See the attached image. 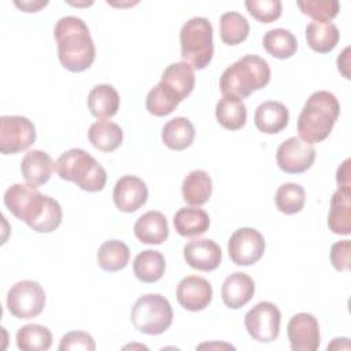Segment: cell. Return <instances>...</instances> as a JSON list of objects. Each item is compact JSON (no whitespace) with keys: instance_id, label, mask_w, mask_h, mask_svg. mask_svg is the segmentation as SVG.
I'll use <instances>...</instances> for the list:
<instances>
[{"instance_id":"6da1fadb","label":"cell","mask_w":351,"mask_h":351,"mask_svg":"<svg viewBox=\"0 0 351 351\" xmlns=\"http://www.w3.org/2000/svg\"><path fill=\"white\" fill-rule=\"evenodd\" d=\"M4 204L18 219L38 233H51L62 222L60 204L27 184L8 186L4 192Z\"/></svg>"},{"instance_id":"7a4b0ae2","label":"cell","mask_w":351,"mask_h":351,"mask_svg":"<svg viewBox=\"0 0 351 351\" xmlns=\"http://www.w3.org/2000/svg\"><path fill=\"white\" fill-rule=\"evenodd\" d=\"M58 44V58L64 69L80 73L92 66L96 48L86 23L74 15L60 18L53 29Z\"/></svg>"},{"instance_id":"3957f363","label":"cell","mask_w":351,"mask_h":351,"mask_svg":"<svg viewBox=\"0 0 351 351\" xmlns=\"http://www.w3.org/2000/svg\"><path fill=\"white\" fill-rule=\"evenodd\" d=\"M339 114L340 103L332 92L311 93L298 118L299 137L310 144L321 143L330 134Z\"/></svg>"},{"instance_id":"277c9868","label":"cell","mask_w":351,"mask_h":351,"mask_svg":"<svg viewBox=\"0 0 351 351\" xmlns=\"http://www.w3.org/2000/svg\"><path fill=\"white\" fill-rule=\"evenodd\" d=\"M270 74L266 59L258 55H245L225 69L219 78V89L223 96H234L243 100L266 86Z\"/></svg>"},{"instance_id":"5b68a950","label":"cell","mask_w":351,"mask_h":351,"mask_svg":"<svg viewBox=\"0 0 351 351\" xmlns=\"http://www.w3.org/2000/svg\"><path fill=\"white\" fill-rule=\"evenodd\" d=\"M55 170L62 180L71 181L88 192H99L107 182L104 167L81 148L63 152L55 163Z\"/></svg>"},{"instance_id":"8992f818","label":"cell","mask_w":351,"mask_h":351,"mask_svg":"<svg viewBox=\"0 0 351 351\" xmlns=\"http://www.w3.org/2000/svg\"><path fill=\"white\" fill-rule=\"evenodd\" d=\"M181 56L193 70H203L213 59V25L207 18L195 16L186 21L180 32Z\"/></svg>"},{"instance_id":"52a82bcc","label":"cell","mask_w":351,"mask_h":351,"mask_svg":"<svg viewBox=\"0 0 351 351\" xmlns=\"http://www.w3.org/2000/svg\"><path fill=\"white\" fill-rule=\"evenodd\" d=\"M130 321L141 333L160 335L166 332L173 322L171 304L159 293L143 295L132 307Z\"/></svg>"},{"instance_id":"ba28073f","label":"cell","mask_w":351,"mask_h":351,"mask_svg":"<svg viewBox=\"0 0 351 351\" xmlns=\"http://www.w3.org/2000/svg\"><path fill=\"white\" fill-rule=\"evenodd\" d=\"M45 306V292L43 287L33 280L15 282L7 293V308L19 319L37 317Z\"/></svg>"},{"instance_id":"9c48e42d","label":"cell","mask_w":351,"mask_h":351,"mask_svg":"<svg viewBox=\"0 0 351 351\" xmlns=\"http://www.w3.org/2000/svg\"><path fill=\"white\" fill-rule=\"evenodd\" d=\"M36 141L33 122L22 115H3L0 118V152L12 155L27 149Z\"/></svg>"},{"instance_id":"30bf717a","label":"cell","mask_w":351,"mask_h":351,"mask_svg":"<svg viewBox=\"0 0 351 351\" xmlns=\"http://www.w3.org/2000/svg\"><path fill=\"white\" fill-rule=\"evenodd\" d=\"M281 313L271 302H259L244 317L248 335L261 343L274 341L280 335Z\"/></svg>"},{"instance_id":"8fae6325","label":"cell","mask_w":351,"mask_h":351,"mask_svg":"<svg viewBox=\"0 0 351 351\" xmlns=\"http://www.w3.org/2000/svg\"><path fill=\"white\" fill-rule=\"evenodd\" d=\"M229 256L239 266L256 263L265 252V239L254 228H240L233 232L228 241Z\"/></svg>"},{"instance_id":"7c38bea8","label":"cell","mask_w":351,"mask_h":351,"mask_svg":"<svg viewBox=\"0 0 351 351\" xmlns=\"http://www.w3.org/2000/svg\"><path fill=\"white\" fill-rule=\"evenodd\" d=\"M276 160L282 171L288 174H299L308 170L314 163L315 148L299 136H292L280 144Z\"/></svg>"},{"instance_id":"4fadbf2b","label":"cell","mask_w":351,"mask_h":351,"mask_svg":"<svg viewBox=\"0 0 351 351\" xmlns=\"http://www.w3.org/2000/svg\"><path fill=\"white\" fill-rule=\"evenodd\" d=\"M292 351H315L319 346V325L310 313L295 314L287 326Z\"/></svg>"},{"instance_id":"5bb4252c","label":"cell","mask_w":351,"mask_h":351,"mask_svg":"<svg viewBox=\"0 0 351 351\" xmlns=\"http://www.w3.org/2000/svg\"><path fill=\"white\" fill-rule=\"evenodd\" d=\"M112 199L119 211L134 213L145 204L148 188L145 182L136 176H122L114 185Z\"/></svg>"},{"instance_id":"9a60e30c","label":"cell","mask_w":351,"mask_h":351,"mask_svg":"<svg viewBox=\"0 0 351 351\" xmlns=\"http://www.w3.org/2000/svg\"><path fill=\"white\" fill-rule=\"evenodd\" d=\"M176 296L185 310L202 311L211 302L213 287L203 277L188 276L178 282Z\"/></svg>"},{"instance_id":"2e32d148","label":"cell","mask_w":351,"mask_h":351,"mask_svg":"<svg viewBox=\"0 0 351 351\" xmlns=\"http://www.w3.org/2000/svg\"><path fill=\"white\" fill-rule=\"evenodd\" d=\"M184 259L186 263L202 271L215 270L221 265V247L210 239H196L185 244Z\"/></svg>"},{"instance_id":"e0dca14e","label":"cell","mask_w":351,"mask_h":351,"mask_svg":"<svg viewBox=\"0 0 351 351\" xmlns=\"http://www.w3.org/2000/svg\"><path fill=\"white\" fill-rule=\"evenodd\" d=\"M255 282L243 271H236L228 276L221 288V296L226 307L240 308L245 306L254 296Z\"/></svg>"},{"instance_id":"ac0fdd59","label":"cell","mask_w":351,"mask_h":351,"mask_svg":"<svg viewBox=\"0 0 351 351\" xmlns=\"http://www.w3.org/2000/svg\"><path fill=\"white\" fill-rule=\"evenodd\" d=\"M55 169L52 158L41 149H32L21 160V173L30 186H40L45 184Z\"/></svg>"},{"instance_id":"d6986e66","label":"cell","mask_w":351,"mask_h":351,"mask_svg":"<svg viewBox=\"0 0 351 351\" xmlns=\"http://www.w3.org/2000/svg\"><path fill=\"white\" fill-rule=\"evenodd\" d=\"M160 82L182 101L195 88V73L186 62H176L169 64L160 77Z\"/></svg>"},{"instance_id":"ffe728a7","label":"cell","mask_w":351,"mask_h":351,"mask_svg":"<svg viewBox=\"0 0 351 351\" xmlns=\"http://www.w3.org/2000/svg\"><path fill=\"white\" fill-rule=\"evenodd\" d=\"M289 121L288 108L274 100H267L261 103L254 115V123L262 133L276 134L287 128Z\"/></svg>"},{"instance_id":"44dd1931","label":"cell","mask_w":351,"mask_h":351,"mask_svg":"<svg viewBox=\"0 0 351 351\" xmlns=\"http://www.w3.org/2000/svg\"><path fill=\"white\" fill-rule=\"evenodd\" d=\"M351 186H339L330 199L328 226L336 234H350L351 232Z\"/></svg>"},{"instance_id":"7402d4cb","label":"cell","mask_w":351,"mask_h":351,"mask_svg":"<svg viewBox=\"0 0 351 351\" xmlns=\"http://www.w3.org/2000/svg\"><path fill=\"white\" fill-rule=\"evenodd\" d=\"M134 234L144 244H162L169 237V225L160 211H147L134 223Z\"/></svg>"},{"instance_id":"603a6c76","label":"cell","mask_w":351,"mask_h":351,"mask_svg":"<svg viewBox=\"0 0 351 351\" xmlns=\"http://www.w3.org/2000/svg\"><path fill=\"white\" fill-rule=\"evenodd\" d=\"M119 95L112 85L100 84L90 89L88 95V107L97 119H107L117 114L119 108Z\"/></svg>"},{"instance_id":"cb8c5ba5","label":"cell","mask_w":351,"mask_h":351,"mask_svg":"<svg viewBox=\"0 0 351 351\" xmlns=\"http://www.w3.org/2000/svg\"><path fill=\"white\" fill-rule=\"evenodd\" d=\"M177 233L182 237H196L208 230L210 217L199 207H182L173 218Z\"/></svg>"},{"instance_id":"d4e9b609","label":"cell","mask_w":351,"mask_h":351,"mask_svg":"<svg viewBox=\"0 0 351 351\" xmlns=\"http://www.w3.org/2000/svg\"><path fill=\"white\" fill-rule=\"evenodd\" d=\"M195 138V128L185 117H176L162 128V141L174 151L188 148Z\"/></svg>"},{"instance_id":"484cf974","label":"cell","mask_w":351,"mask_h":351,"mask_svg":"<svg viewBox=\"0 0 351 351\" xmlns=\"http://www.w3.org/2000/svg\"><path fill=\"white\" fill-rule=\"evenodd\" d=\"M182 197L191 206H203L208 202L213 192V181L204 170L191 171L181 185Z\"/></svg>"},{"instance_id":"4316f807","label":"cell","mask_w":351,"mask_h":351,"mask_svg":"<svg viewBox=\"0 0 351 351\" xmlns=\"http://www.w3.org/2000/svg\"><path fill=\"white\" fill-rule=\"evenodd\" d=\"M215 117L222 128L228 130H237L245 125L247 107L239 97L222 96L217 101Z\"/></svg>"},{"instance_id":"83f0119b","label":"cell","mask_w":351,"mask_h":351,"mask_svg":"<svg viewBox=\"0 0 351 351\" xmlns=\"http://www.w3.org/2000/svg\"><path fill=\"white\" fill-rule=\"evenodd\" d=\"M339 38V29L332 22H310L306 26L307 44L318 53L330 52L337 45Z\"/></svg>"},{"instance_id":"f1b7e54d","label":"cell","mask_w":351,"mask_h":351,"mask_svg":"<svg viewBox=\"0 0 351 351\" xmlns=\"http://www.w3.org/2000/svg\"><path fill=\"white\" fill-rule=\"evenodd\" d=\"M165 256L155 250H144L133 261V273L143 282H156L165 274Z\"/></svg>"},{"instance_id":"f546056e","label":"cell","mask_w":351,"mask_h":351,"mask_svg":"<svg viewBox=\"0 0 351 351\" xmlns=\"http://www.w3.org/2000/svg\"><path fill=\"white\" fill-rule=\"evenodd\" d=\"M88 138L95 148L103 152H111L119 148L123 140V133L119 125L111 121H97L90 125Z\"/></svg>"},{"instance_id":"4dcf8cb0","label":"cell","mask_w":351,"mask_h":351,"mask_svg":"<svg viewBox=\"0 0 351 351\" xmlns=\"http://www.w3.org/2000/svg\"><path fill=\"white\" fill-rule=\"evenodd\" d=\"M130 258L129 247L121 240H107L97 250V263L106 271H118L126 267Z\"/></svg>"},{"instance_id":"1f68e13d","label":"cell","mask_w":351,"mask_h":351,"mask_svg":"<svg viewBox=\"0 0 351 351\" xmlns=\"http://www.w3.org/2000/svg\"><path fill=\"white\" fill-rule=\"evenodd\" d=\"M51 344L52 333L44 325L29 324L16 332V347L22 351H47Z\"/></svg>"},{"instance_id":"d6a6232c","label":"cell","mask_w":351,"mask_h":351,"mask_svg":"<svg viewBox=\"0 0 351 351\" xmlns=\"http://www.w3.org/2000/svg\"><path fill=\"white\" fill-rule=\"evenodd\" d=\"M262 43L265 49L277 59H288L298 49V40L293 33L282 27L266 32Z\"/></svg>"},{"instance_id":"836d02e7","label":"cell","mask_w":351,"mask_h":351,"mask_svg":"<svg viewBox=\"0 0 351 351\" xmlns=\"http://www.w3.org/2000/svg\"><path fill=\"white\" fill-rule=\"evenodd\" d=\"M250 33V23L244 15L236 11L223 12L219 18L221 40L228 45L243 43Z\"/></svg>"},{"instance_id":"e575fe53","label":"cell","mask_w":351,"mask_h":351,"mask_svg":"<svg viewBox=\"0 0 351 351\" xmlns=\"http://www.w3.org/2000/svg\"><path fill=\"white\" fill-rule=\"evenodd\" d=\"M274 202L276 207L282 214H296L302 211L306 202L304 188L296 182H285L278 186L274 196Z\"/></svg>"},{"instance_id":"d590c367","label":"cell","mask_w":351,"mask_h":351,"mask_svg":"<svg viewBox=\"0 0 351 351\" xmlns=\"http://www.w3.org/2000/svg\"><path fill=\"white\" fill-rule=\"evenodd\" d=\"M178 104L180 100L160 81L148 92L145 99V107L148 112L155 117H165L171 114Z\"/></svg>"},{"instance_id":"8d00e7d4","label":"cell","mask_w":351,"mask_h":351,"mask_svg":"<svg viewBox=\"0 0 351 351\" xmlns=\"http://www.w3.org/2000/svg\"><path fill=\"white\" fill-rule=\"evenodd\" d=\"M296 4L314 22H330L340 11V3L337 0H304Z\"/></svg>"},{"instance_id":"74e56055","label":"cell","mask_w":351,"mask_h":351,"mask_svg":"<svg viewBox=\"0 0 351 351\" xmlns=\"http://www.w3.org/2000/svg\"><path fill=\"white\" fill-rule=\"evenodd\" d=\"M247 11L259 22L270 23L281 16L282 4L280 0H247Z\"/></svg>"},{"instance_id":"f35d334b","label":"cell","mask_w":351,"mask_h":351,"mask_svg":"<svg viewBox=\"0 0 351 351\" xmlns=\"http://www.w3.org/2000/svg\"><path fill=\"white\" fill-rule=\"evenodd\" d=\"M96 348L93 337L82 330H71L67 332L62 339L59 344L60 351H69V350H85V351H93Z\"/></svg>"},{"instance_id":"ab89813d","label":"cell","mask_w":351,"mask_h":351,"mask_svg":"<svg viewBox=\"0 0 351 351\" xmlns=\"http://www.w3.org/2000/svg\"><path fill=\"white\" fill-rule=\"evenodd\" d=\"M350 254H351V243L350 240L336 241L330 247V262L333 267L339 271H344L350 269Z\"/></svg>"},{"instance_id":"60d3db41","label":"cell","mask_w":351,"mask_h":351,"mask_svg":"<svg viewBox=\"0 0 351 351\" xmlns=\"http://www.w3.org/2000/svg\"><path fill=\"white\" fill-rule=\"evenodd\" d=\"M336 181L339 186H351L350 182V159H346L337 169Z\"/></svg>"},{"instance_id":"b9f144b4","label":"cell","mask_w":351,"mask_h":351,"mask_svg":"<svg viewBox=\"0 0 351 351\" xmlns=\"http://www.w3.org/2000/svg\"><path fill=\"white\" fill-rule=\"evenodd\" d=\"M14 4L18 7V8H21V10H23L25 12H36V11H38L40 8H43V7H45L47 4H48V1L45 0V1H14Z\"/></svg>"}]
</instances>
